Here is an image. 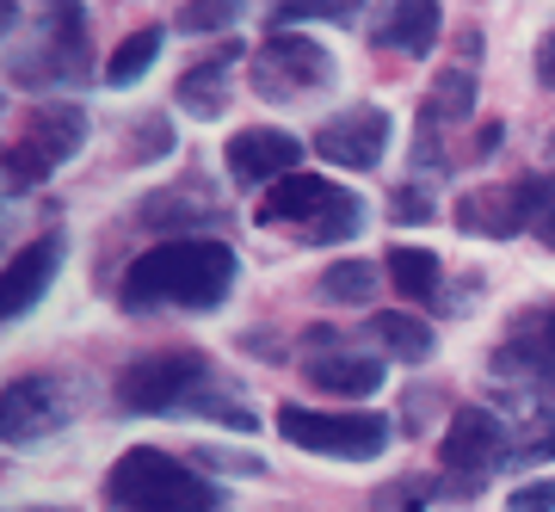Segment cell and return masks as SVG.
Returning a JSON list of instances; mask_svg holds the SVG:
<instances>
[{"mask_svg":"<svg viewBox=\"0 0 555 512\" xmlns=\"http://www.w3.org/2000/svg\"><path fill=\"white\" fill-rule=\"evenodd\" d=\"M327 75H334V56L315 38H302V31H272L254 56L259 99H302V93H315V87H327Z\"/></svg>","mask_w":555,"mask_h":512,"instance_id":"obj_8","label":"cell"},{"mask_svg":"<svg viewBox=\"0 0 555 512\" xmlns=\"http://www.w3.org/2000/svg\"><path fill=\"white\" fill-rule=\"evenodd\" d=\"M494 371L506 376H537V383H555V303L550 309H537L525 328H518L506 346H500Z\"/></svg>","mask_w":555,"mask_h":512,"instance_id":"obj_14","label":"cell"},{"mask_svg":"<svg viewBox=\"0 0 555 512\" xmlns=\"http://www.w3.org/2000/svg\"><path fill=\"white\" fill-rule=\"evenodd\" d=\"M537 75H543V87H555V31L543 38V50H537Z\"/></svg>","mask_w":555,"mask_h":512,"instance_id":"obj_31","label":"cell"},{"mask_svg":"<svg viewBox=\"0 0 555 512\" xmlns=\"http://www.w3.org/2000/svg\"><path fill=\"white\" fill-rule=\"evenodd\" d=\"M469 112H476V68H444L420 118H433V124H463Z\"/></svg>","mask_w":555,"mask_h":512,"instance_id":"obj_18","label":"cell"},{"mask_svg":"<svg viewBox=\"0 0 555 512\" xmlns=\"http://www.w3.org/2000/svg\"><path fill=\"white\" fill-rule=\"evenodd\" d=\"M278 433H284V445H302V451H327V457L364 463V457L389 451L396 426L383 414H315V408L284 401V408H278Z\"/></svg>","mask_w":555,"mask_h":512,"instance_id":"obj_6","label":"cell"},{"mask_svg":"<svg viewBox=\"0 0 555 512\" xmlns=\"http://www.w3.org/2000/svg\"><path fill=\"white\" fill-rule=\"evenodd\" d=\"M513 457H518V463H550V457H555V414H543V426H537Z\"/></svg>","mask_w":555,"mask_h":512,"instance_id":"obj_27","label":"cell"},{"mask_svg":"<svg viewBox=\"0 0 555 512\" xmlns=\"http://www.w3.org/2000/svg\"><path fill=\"white\" fill-rule=\"evenodd\" d=\"M315 20H334V25H346V20H358L364 13V0H302Z\"/></svg>","mask_w":555,"mask_h":512,"instance_id":"obj_28","label":"cell"},{"mask_svg":"<svg viewBox=\"0 0 555 512\" xmlns=\"http://www.w3.org/2000/svg\"><path fill=\"white\" fill-rule=\"evenodd\" d=\"M105 494H112L118 512H222V494L198 470H185V463H173L167 451H149V445L124 451L112 463Z\"/></svg>","mask_w":555,"mask_h":512,"instance_id":"obj_2","label":"cell"},{"mask_svg":"<svg viewBox=\"0 0 555 512\" xmlns=\"http://www.w3.org/2000/svg\"><path fill=\"white\" fill-rule=\"evenodd\" d=\"M506 451H513L506 420L488 414V408H463V414L444 426L438 463H444V475H456V488L469 494V488H481L494 470H506Z\"/></svg>","mask_w":555,"mask_h":512,"instance_id":"obj_7","label":"cell"},{"mask_svg":"<svg viewBox=\"0 0 555 512\" xmlns=\"http://www.w3.org/2000/svg\"><path fill=\"white\" fill-rule=\"evenodd\" d=\"M309 376H315V389L339 395V401H364V395L383 389V364L377 358H352V353H334V358H315L309 364Z\"/></svg>","mask_w":555,"mask_h":512,"instance_id":"obj_16","label":"cell"},{"mask_svg":"<svg viewBox=\"0 0 555 512\" xmlns=\"http://www.w3.org/2000/svg\"><path fill=\"white\" fill-rule=\"evenodd\" d=\"M525 192H531V229L543 241H555V179L543 185V179H525Z\"/></svg>","mask_w":555,"mask_h":512,"instance_id":"obj_24","label":"cell"},{"mask_svg":"<svg viewBox=\"0 0 555 512\" xmlns=\"http://www.w3.org/2000/svg\"><path fill=\"white\" fill-rule=\"evenodd\" d=\"M456 229L463 235H518L531 229V192L525 185H481V192H463L456 197Z\"/></svg>","mask_w":555,"mask_h":512,"instance_id":"obj_12","label":"cell"},{"mask_svg":"<svg viewBox=\"0 0 555 512\" xmlns=\"http://www.w3.org/2000/svg\"><path fill=\"white\" fill-rule=\"evenodd\" d=\"M204 463H217V470H235V475H241V470H247V475L259 470V457H222V451H204Z\"/></svg>","mask_w":555,"mask_h":512,"instance_id":"obj_30","label":"cell"},{"mask_svg":"<svg viewBox=\"0 0 555 512\" xmlns=\"http://www.w3.org/2000/svg\"><path fill=\"white\" fill-rule=\"evenodd\" d=\"M371 328H377V340L401 358V364H426V358H433V328H426V321H414V316H377Z\"/></svg>","mask_w":555,"mask_h":512,"instance_id":"obj_21","label":"cell"},{"mask_svg":"<svg viewBox=\"0 0 555 512\" xmlns=\"http://www.w3.org/2000/svg\"><path fill=\"white\" fill-rule=\"evenodd\" d=\"M80 142H87V118H80L75 105H43L25 118V130L7 142V192H25V185H38L62 167V161L75 155Z\"/></svg>","mask_w":555,"mask_h":512,"instance_id":"obj_5","label":"cell"},{"mask_svg":"<svg viewBox=\"0 0 555 512\" xmlns=\"http://www.w3.org/2000/svg\"><path fill=\"white\" fill-rule=\"evenodd\" d=\"M383 149H389V118L377 105H352L315 130V155L334 161V167H377Z\"/></svg>","mask_w":555,"mask_h":512,"instance_id":"obj_11","label":"cell"},{"mask_svg":"<svg viewBox=\"0 0 555 512\" xmlns=\"http://www.w3.org/2000/svg\"><path fill=\"white\" fill-rule=\"evenodd\" d=\"M550 161H555V137H550Z\"/></svg>","mask_w":555,"mask_h":512,"instance_id":"obj_32","label":"cell"},{"mask_svg":"<svg viewBox=\"0 0 555 512\" xmlns=\"http://www.w3.org/2000/svg\"><path fill=\"white\" fill-rule=\"evenodd\" d=\"M259 222L297 229L302 241H352L364 229V197L327 185L321 174H291V179H278V185H266Z\"/></svg>","mask_w":555,"mask_h":512,"instance_id":"obj_3","label":"cell"},{"mask_svg":"<svg viewBox=\"0 0 555 512\" xmlns=\"http://www.w3.org/2000/svg\"><path fill=\"white\" fill-rule=\"evenodd\" d=\"M222 161L241 185H278V179L302 174V142L291 130H235Z\"/></svg>","mask_w":555,"mask_h":512,"instance_id":"obj_10","label":"cell"},{"mask_svg":"<svg viewBox=\"0 0 555 512\" xmlns=\"http://www.w3.org/2000/svg\"><path fill=\"white\" fill-rule=\"evenodd\" d=\"M173 149V130L167 124H142L137 130V155H167Z\"/></svg>","mask_w":555,"mask_h":512,"instance_id":"obj_29","label":"cell"},{"mask_svg":"<svg viewBox=\"0 0 555 512\" xmlns=\"http://www.w3.org/2000/svg\"><path fill=\"white\" fill-rule=\"evenodd\" d=\"M377 266H371V259H339V266H327V272H321V296H327V303H371V296H377Z\"/></svg>","mask_w":555,"mask_h":512,"instance_id":"obj_22","label":"cell"},{"mask_svg":"<svg viewBox=\"0 0 555 512\" xmlns=\"http://www.w3.org/2000/svg\"><path fill=\"white\" fill-rule=\"evenodd\" d=\"M68 426V401L50 376H20L0 389V438L7 445H38Z\"/></svg>","mask_w":555,"mask_h":512,"instance_id":"obj_9","label":"cell"},{"mask_svg":"<svg viewBox=\"0 0 555 512\" xmlns=\"http://www.w3.org/2000/svg\"><path fill=\"white\" fill-rule=\"evenodd\" d=\"M56 266H62V235H56V229H50L43 241H31V247H20V254H13V266H7V278H0V316L20 321L25 309L50 291Z\"/></svg>","mask_w":555,"mask_h":512,"instance_id":"obj_13","label":"cell"},{"mask_svg":"<svg viewBox=\"0 0 555 512\" xmlns=\"http://www.w3.org/2000/svg\"><path fill=\"white\" fill-rule=\"evenodd\" d=\"M160 56V25H142V31H130V38L112 50V62H105V80L112 87H137L142 75H149V62Z\"/></svg>","mask_w":555,"mask_h":512,"instance_id":"obj_19","label":"cell"},{"mask_svg":"<svg viewBox=\"0 0 555 512\" xmlns=\"http://www.w3.org/2000/svg\"><path fill=\"white\" fill-rule=\"evenodd\" d=\"M506 512H555V475H543V482H525V488H513Z\"/></svg>","mask_w":555,"mask_h":512,"instance_id":"obj_26","label":"cell"},{"mask_svg":"<svg viewBox=\"0 0 555 512\" xmlns=\"http://www.w3.org/2000/svg\"><path fill=\"white\" fill-rule=\"evenodd\" d=\"M383 266H389V278H396L401 296H414V303H433V296H438V278H444V266H438L426 247H396Z\"/></svg>","mask_w":555,"mask_h":512,"instance_id":"obj_17","label":"cell"},{"mask_svg":"<svg viewBox=\"0 0 555 512\" xmlns=\"http://www.w3.org/2000/svg\"><path fill=\"white\" fill-rule=\"evenodd\" d=\"M241 13H247V0H185L179 7V25L185 31H229Z\"/></svg>","mask_w":555,"mask_h":512,"instance_id":"obj_23","label":"cell"},{"mask_svg":"<svg viewBox=\"0 0 555 512\" xmlns=\"http://www.w3.org/2000/svg\"><path fill=\"white\" fill-rule=\"evenodd\" d=\"M179 105H192L198 118H217L229 105V62H198L192 75L179 80Z\"/></svg>","mask_w":555,"mask_h":512,"instance_id":"obj_20","label":"cell"},{"mask_svg":"<svg viewBox=\"0 0 555 512\" xmlns=\"http://www.w3.org/2000/svg\"><path fill=\"white\" fill-rule=\"evenodd\" d=\"M235 284V254L222 241L185 235L160 241L124 272V309L130 316H155V309H217Z\"/></svg>","mask_w":555,"mask_h":512,"instance_id":"obj_1","label":"cell"},{"mask_svg":"<svg viewBox=\"0 0 555 512\" xmlns=\"http://www.w3.org/2000/svg\"><path fill=\"white\" fill-rule=\"evenodd\" d=\"M438 43V0H389L377 25V50H401V56H426Z\"/></svg>","mask_w":555,"mask_h":512,"instance_id":"obj_15","label":"cell"},{"mask_svg":"<svg viewBox=\"0 0 555 512\" xmlns=\"http://www.w3.org/2000/svg\"><path fill=\"white\" fill-rule=\"evenodd\" d=\"M210 383V358L204 353H149L137 364H124L118 376V401L130 414H173L192 408Z\"/></svg>","mask_w":555,"mask_h":512,"instance_id":"obj_4","label":"cell"},{"mask_svg":"<svg viewBox=\"0 0 555 512\" xmlns=\"http://www.w3.org/2000/svg\"><path fill=\"white\" fill-rule=\"evenodd\" d=\"M389 217L396 222H433V197L420 192V185H396V197H389Z\"/></svg>","mask_w":555,"mask_h":512,"instance_id":"obj_25","label":"cell"}]
</instances>
